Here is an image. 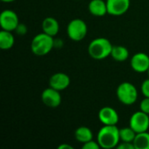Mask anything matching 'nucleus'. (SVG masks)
I'll list each match as a JSON object with an SVG mask.
<instances>
[{
  "instance_id": "18",
  "label": "nucleus",
  "mask_w": 149,
  "mask_h": 149,
  "mask_svg": "<svg viewBox=\"0 0 149 149\" xmlns=\"http://www.w3.org/2000/svg\"><path fill=\"white\" fill-rule=\"evenodd\" d=\"M135 149H149V133L143 132L136 134L133 141Z\"/></svg>"
},
{
  "instance_id": "27",
  "label": "nucleus",
  "mask_w": 149,
  "mask_h": 149,
  "mask_svg": "<svg viewBox=\"0 0 149 149\" xmlns=\"http://www.w3.org/2000/svg\"><path fill=\"white\" fill-rule=\"evenodd\" d=\"M148 78H149V68H148Z\"/></svg>"
},
{
  "instance_id": "22",
  "label": "nucleus",
  "mask_w": 149,
  "mask_h": 149,
  "mask_svg": "<svg viewBox=\"0 0 149 149\" xmlns=\"http://www.w3.org/2000/svg\"><path fill=\"white\" fill-rule=\"evenodd\" d=\"M141 91L144 97L149 98V78L142 82L141 86Z\"/></svg>"
},
{
  "instance_id": "4",
  "label": "nucleus",
  "mask_w": 149,
  "mask_h": 149,
  "mask_svg": "<svg viewBox=\"0 0 149 149\" xmlns=\"http://www.w3.org/2000/svg\"><path fill=\"white\" fill-rule=\"evenodd\" d=\"M116 96L119 101L125 106L134 105L138 100V90L136 86L130 82L120 84L116 89Z\"/></svg>"
},
{
  "instance_id": "12",
  "label": "nucleus",
  "mask_w": 149,
  "mask_h": 149,
  "mask_svg": "<svg viewBox=\"0 0 149 149\" xmlns=\"http://www.w3.org/2000/svg\"><path fill=\"white\" fill-rule=\"evenodd\" d=\"M71 84V79L65 72H56L49 79V86L61 92L65 90Z\"/></svg>"
},
{
  "instance_id": "26",
  "label": "nucleus",
  "mask_w": 149,
  "mask_h": 149,
  "mask_svg": "<svg viewBox=\"0 0 149 149\" xmlns=\"http://www.w3.org/2000/svg\"><path fill=\"white\" fill-rule=\"evenodd\" d=\"M1 1L3 2V3H12V2H14L16 0H1Z\"/></svg>"
},
{
  "instance_id": "20",
  "label": "nucleus",
  "mask_w": 149,
  "mask_h": 149,
  "mask_svg": "<svg viewBox=\"0 0 149 149\" xmlns=\"http://www.w3.org/2000/svg\"><path fill=\"white\" fill-rule=\"evenodd\" d=\"M100 146L98 141H94L93 140L89 141L84 144H82V149H100Z\"/></svg>"
},
{
  "instance_id": "24",
  "label": "nucleus",
  "mask_w": 149,
  "mask_h": 149,
  "mask_svg": "<svg viewBox=\"0 0 149 149\" xmlns=\"http://www.w3.org/2000/svg\"><path fill=\"white\" fill-rule=\"evenodd\" d=\"M116 148L118 149H135L133 142H126V141H120Z\"/></svg>"
},
{
  "instance_id": "8",
  "label": "nucleus",
  "mask_w": 149,
  "mask_h": 149,
  "mask_svg": "<svg viewBox=\"0 0 149 149\" xmlns=\"http://www.w3.org/2000/svg\"><path fill=\"white\" fill-rule=\"evenodd\" d=\"M41 100L45 106L50 108H57L62 102V96L59 91L49 86L42 92Z\"/></svg>"
},
{
  "instance_id": "19",
  "label": "nucleus",
  "mask_w": 149,
  "mask_h": 149,
  "mask_svg": "<svg viewBox=\"0 0 149 149\" xmlns=\"http://www.w3.org/2000/svg\"><path fill=\"white\" fill-rule=\"evenodd\" d=\"M136 136V133L130 127H121L120 128V141H126V142H133L134 138Z\"/></svg>"
},
{
  "instance_id": "11",
  "label": "nucleus",
  "mask_w": 149,
  "mask_h": 149,
  "mask_svg": "<svg viewBox=\"0 0 149 149\" xmlns=\"http://www.w3.org/2000/svg\"><path fill=\"white\" fill-rule=\"evenodd\" d=\"M131 68L139 73L148 72L149 68V56L145 52L135 53L130 60Z\"/></svg>"
},
{
  "instance_id": "14",
  "label": "nucleus",
  "mask_w": 149,
  "mask_h": 149,
  "mask_svg": "<svg viewBox=\"0 0 149 149\" xmlns=\"http://www.w3.org/2000/svg\"><path fill=\"white\" fill-rule=\"evenodd\" d=\"M42 31L43 32L55 37L59 31V24L56 18L53 17H47L42 22Z\"/></svg>"
},
{
  "instance_id": "13",
  "label": "nucleus",
  "mask_w": 149,
  "mask_h": 149,
  "mask_svg": "<svg viewBox=\"0 0 149 149\" xmlns=\"http://www.w3.org/2000/svg\"><path fill=\"white\" fill-rule=\"evenodd\" d=\"M88 10L94 17H104L108 14L107 2L104 0H91L88 3Z\"/></svg>"
},
{
  "instance_id": "5",
  "label": "nucleus",
  "mask_w": 149,
  "mask_h": 149,
  "mask_svg": "<svg viewBox=\"0 0 149 149\" xmlns=\"http://www.w3.org/2000/svg\"><path fill=\"white\" fill-rule=\"evenodd\" d=\"M87 24L80 18H74L71 20L66 27V34L68 38L75 42L83 40L87 34Z\"/></svg>"
},
{
  "instance_id": "7",
  "label": "nucleus",
  "mask_w": 149,
  "mask_h": 149,
  "mask_svg": "<svg viewBox=\"0 0 149 149\" xmlns=\"http://www.w3.org/2000/svg\"><path fill=\"white\" fill-rule=\"evenodd\" d=\"M19 24V18L17 14L12 10H4L0 15V25L2 30L15 31Z\"/></svg>"
},
{
  "instance_id": "9",
  "label": "nucleus",
  "mask_w": 149,
  "mask_h": 149,
  "mask_svg": "<svg viewBox=\"0 0 149 149\" xmlns=\"http://www.w3.org/2000/svg\"><path fill=\"white\" fill-rule=\"evenodd\" d=\"M98 118L101 124L105 126H116L120 120L117 111L111 107H102L99 111Z\"/></svg>"
},
{
  "instance_id": "6",
  "label": "nucleus",
  "mask_w": 149,
  "mask_h": 149,
  "mask_svg": "<svg viewBox=\"0 0 149 149\" xmlns=\"http://www.w3.org/2000/svg\"><path fill=\"white\" fill-rule=\"evenodd\" d=\"M129 127L136 134L147 132L149 129V115L141 110L134 113L129 120Z\"/></svg>"
},
{
  "instance_id": "10",
  "label": "nucleus",
  "mask_w": 149,
  "mask_h": 149,
  "mask_svg": "<svg viewBox=\"0 0 149 149\" xmlns=\"http://www.w3.org/2000/svg\"><path fill=\"white\" fill-rule=\"evenodd\" d=\"M107 13L119 17L124 15L130 8V0H107Z\"/></svg>"
},
{
  "instance_id": "17",
  "label": "nucleus",
  "mask_w": 149,
  "mask_h": 149,
  "mask_svg": "<svg viewBox=\"0 0 149 149\" xmlns=\"http://www.w3.org/2000/svg\"><path fill=\"white\" fill-rule=\"evenodd\" d=\"M111 57L117 62H124L129 58V51L123 45H113Z\"/></svg>"
},
{
  "instance_id": "25",
  "label": "nucleus",
  "mask_w": 149,
  "mask_h": 149,
  "mask_svg": "<svg viewBox=\"0 0 149 149\" xmlns=\"http://www.w3.org/2000/svg\"><path fill=\"white\" fill-rule=\"evenodd\" d=\"M58 149H73V147L67 143H63L58 147Z\"/></svg>"
},
{
  "instance_id": "23",
  "label": "nucleus",
  "mask_w": 149,
  "mask_h": 149,
  "mask_svg": "<svg viewBox=\"0 0 149 149\" xmlns=\"http://www.w3.org/2000/svg\"><path fill=\"white\" fill-rule=\"evenodd\" d=\"M15 31H16V33H17V35L24 36V35H25V34L27 33V26H26L24 24L19 23L18 25H17V27L16 28Z\"/></svg>"
},
{
  "instance_id": "2",
  "label": "nucleus",
  "mask_w": 149,
  "mask_h": 149,
  "mask_svg": "<svg viewBox=\"0 0 149 149\" xmlns=\"http://www.w3.org/2000/svg\"><path fill=\"white\" fill-rule=\"evenodd\" d=\"M113 45L109 39L100 37L93 39L88 47L87 52L89 56L95 60H103L111 56Z\"/></svg>"
},
{
  "instance_id": "3",
  "label": "nucleus",
  "mask_w": 149,
  "mask_h": 149,
  "mask_svg": "<svg viewBox=\"0 0 149 149\" xmlns=\"http://www.w3.org/2000/svg\"><path fill=\"white\" fill-rule=\"evenodd\" d=\"M52 37L45 32H41L33 37L31 42V52L36 56L47 55L55 46V40Z\"/></svg>"
},
{
  "instance_id": "16",
  "label": "nucleus",
  "mask_w": 149,
  "mask_h": 149,
  "mask_svg": "<svg viewBox=\"0 0 149 149\" xmlns=\"http://www.w3.org/2000/svg\"><path fill=\"white\" fill-rule=\"evenodd\" d=\"M15 44V38L12 31L2 30L0 31V48L2 50H10Z\"/></svg>"
},
{
  "instance_id": "21",
  "label": "nucleus",
  "mask_w": 149,
  "mask_h": 149,
  "mask_svg": "<svg viewBox=\"0 0 149 149\" xmlns=\"http://www.w3.org/2000/svg\"><path fill=\"white\" fill-rule=\"evenodd\" d=\"M140 110L149 115V98L145 97L140 103Z\"/></svg>"
},
{
  "instance_id": "15",
  "label": "nucleus",
  "mask_w": 149,
  "mask_h": 149,
  "mask_svg": "<svg viewBox=\"0 0 149 149\" xmlns=\"http://www.w3.org/2000/svg\"><path fill=\"white\" fill-rule=\"evenodd\" d=\"M74 138L79 143L84 144V143H86L89 141H92L93 139V134L89 127L81 126L75 130Z\"/></svg>"
},
{
  "instance_id": "1",
  "label": "nucleus",
  "mask_w": 149,
  "mask_h": 149,
  "mask_svg": "<svg viewBox=\"0 0 149 149\" xmlns=\"http://www.w3.org/2000/svg\"><path fill=\"white\" fill-rule=\"evenodd\" d=\"M97 141L100 148L112 149L117 148L120 142V129L117 126H105L99 130L97 135Z\"/></svg>"
}]
</instances>
